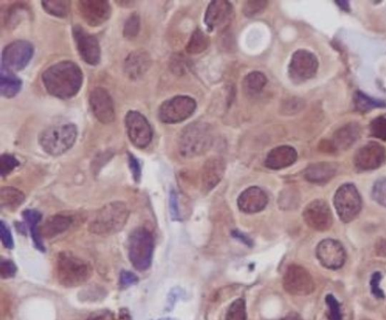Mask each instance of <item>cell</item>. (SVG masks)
I'll return each instance as SVG.
<instances>
[{
	"label": "cell",
	"instance_id": "1",
	"mask_svg": "<svg viewBox=\"0 0 386 320\" xmlns=\"http://www.w3.org/2000/svg\"><path fill=\"white\" fill-rule=\"evenodd\" d=\"M41 79L49 94L58 98L68 99L75 97L79 91L83 75L77 64L65 60L48 68L41 76Z\"/></svg>",
	"mask_w": 386,
	"mask_h": 320
},
{
	"label": "cell",
	"instance_id": "2",
	"mask_svg": "<svg viewBox=\"0 0 386 320\" xmlns=\"http://www.w3.org/2000/svg\"><path fill=\"white\" fill-rule=\"evenodd\" d=\"M129 214V207L124 203L111 202L96 212L89 224V230L91 233L100 236L117 233L127 224Z\"/></svg>",
	"mask_w": 386,
	"mask_h": 320
},
{
	"label": "cell",
	"instance_id": "3",
	"mask_svg": "<svg viewBox=\"0 0 386 320\" xmlns=\"http://www.w3.org/2000/svg\"><path fill=\"white\" fill-rule=\"evenodd\" d=\"M214 134L210 124L193 122L184 129L179 141V151L186 158L199 157L212 148Z\"/></svg>",
	"mask_w": 386,
	"mask_h": 320
},
{
	"label": "cell",
	"instance_id": "4",
	"mask_svg": "<svg viewBox=\"0 0 386 320\" xmlns=\"http://www.w3.org/2000/svg\"><path fill=\"white\" fill-rule=\"evenodd\" d=\"M91 265L70 252H61L56 261V274L60 285L75 288L84 284L91 275Z\"/></svg>",
	"mask_w": 386,
	"mask_h": 320
},
{
	"label": "cell",
	"instance_id": "5",
	"mask_svg": "<svg viewBox=\"0 0 386 320\" xmlns=\"http://www.w3.org/2000/svg\"><path fill=\"white\" fill-rule=\"evenodd\" d=\"M77 136V128L74 124H60L41 132L39 142L45 152L51 156L58 157L75 146Z\"/></svg>",
	"mask_w": 386,
	"mask_h": 320
},
{
	"label": "cell",
	"instance_id": "6",
	"mask_svg": "<svg viewBox=\"0 0 386 320\" xmlns=\"http://www.w3.org/2000/svg\"><path fill=\"white\" fill-rule=\"evenodd\" d=\"M129 257L135 268L139 271L149 269L152 264L154 251V238L147 229L134 230L129 239Z\"/></svg>",
	"mask_w": 386,
	"mask_h": 320
},
{
	"label": "cell",
	"instance_id": "7",
	"mask_svg": "<svg viewBox=\"0 0 386 320\" xmlns=\"http://www.w3.org/2000/svg\"><path fill=\"white\" fill-rule=\"evenodd\" d=\"M361 196L353 184L341 186L335 197V205L340 219L344 223L353 221L361 210Z\"/></svg>",
	"mask_w": 386,
	"mask_h": 320
},
{
	"label": "cell",
	"instance_id": "8",
	"mask_svg": "<svg viewBox=\"0 0 386 320\" xmlns=\"http://www.w3.org/2000/svg\"><path fill=\"white\" fill-rule=\"evenodd\" d=\"M196 109L195 101L189 96H176L166 101L159 109V118L167 124L181 122L190 118Z\"/></svg>",
	"mask_w": 386,
	"mask_h": 320
},
{
	"label": "cell",
	"instance_id": "9",
	"mask_svg": "<svg viewBox=\"0 0 386 320\" xmlns=\"http://www.w3.org/2000/svg\"><path fill=\"white\" fill-rule=\"evenodd\" d=\"M283 286L285 291L296 296H306L315 291V282L309 272L300 265L292 264L288 267Z\"/></svg>",
	"mask_w": 386,
	"mask_h": 320
},
{
	"label": "cell",
	"instance_id": "10",
	"mask_svg": "<svg viewBox=\"0 0 386 320\" xmlns=\"http://www.w3.org/2000/svg\"><path fill=\"white\" fill-rule=\"evenodd\" d=\"M319 61L314 54L307 50H298L292 56L288 68L289 77L296 84H301L314 77Z\"/></svg>",
	"mask_w": 386,
	"mask_h": 320
},
{
	"label": "cell",
	"instance_id": "11",
	"mask_svg": "<svg viewBox=\"0 0 386 320\" xmlns=\"http://www.w3.org/2000/svg\"><path fill=\"white\" fill-rule=\"evenodd\" d=\"M129 138L134 147L147 148L153 139V130L150 122L141 113L129 111L125 117Z\"/></svg>",
	"mask_w": 386,
	"mask_h": 320
},
{
	"label": "cell",
	"instance_id": "12",
	"mask_svg": "<svg viewBox=\"0 0 386 320\" xmlns=\"http://www.w3.org/2000/svg\"><path fill=\"white\" fill-rule=\"evenodd\" d=\"M34 49L32 44L24 40L15 41L8 45L3 51L4 68L10 71L24 69L32 58Z\"/></svg>",
	"mask_w": 386,
	"mask_h": 320
},
{
	"label": "cell",
	"instance_id": "13",
	"mask_svg": "<svg viewBox=\"0 0 386 320\" xmlns=\"http://www.w3.org/2000/svg\"><path fill=\"white\" fill-rule=\"evenodd\" d=\"M72 35L82 58L90 65H98L101 55L98 39L79 25L72 29Z\"/></svg>",
	"mask_w": 386,
	"mask_h": 320
},
{
	"label": "cell",
	"instance_id": "14",
	"mask_svg": "<svg viewBox=\"0 0 386 320\" xmlns=\"http://www.w3.org/2000/svg\"><path fill=\"white\" fill-rule=\"evenodd\" d=\"M386 160V150L378 142L365 144L354 155V163L361 171L378 169Z\"/></svg>",
	"mask_w": 386,
	"mask_h": 320
},
{
	"label": "cell",
	"instance_id": "15",
	"mask_svg": "<svg viewBox=\"0 0 386 320\" xmlns=\"http://www.w3.org/2000/svg\"><path fill=\"white\" fill-rule=\"evenodd\" d=\"M316 256L320 263L330 270L340 269L347 260V253L342 245L331 239L322 241L318 245Z\"/></svg>",
	"mask_w": 386,
	"mask_h": 320
},
{
	"label": "cell",
	"instance_id": "16",
	"mask_svg": "<svg viewBox=\"0 0 386 320\" xmlns=\"http://www.w3.org/2000/svg\"><path fill=\"white\" fill-rule=\"evenodd\" d=\"M304 219L309 228L326 231L333 224V215L328 204L322 200L310 203L304 211Z\"/></svg>",
	"mask_w": 386,
	"mask_h": 320
},
{
	"label": "cell",
	"instance_id": "17",
	"mask_svg": "<svg viewBox=\"0 0 386 320\" xmlns=\"http://www.w3.org/2000/svg\"><path fill=\"white\" fill-rule=\"evenodd\" d=\"M89 105L93 115L102 123H111L116 118L112 98L106 89L98 87L92 90Z\"/></svg>",
	"mask_w": 386,
	"mask_h": 320
},
{
	"label": "cell",
	"instance_id": "18",
	"mask_svg": "<svg viewBox=\"0 0 386 320\" xmlns=\"http://www.w3.org/2000/svg\"><path fill=\"white\" fill-rule=\"evenodd\" d=\"M83 20L91 27H98L110 18L112 8L104 0H82L78 4Z\"/></svg>",
	"mask_w": 386,
	"mask_h": 320
},
{
	"label": "cell",
	"instance_id": "19",
	"mask_svg": "<svg viewBox=\"0 0 386 320\" xmlns=\"http://www.w3.org/2000/svg\"><path fill=\"white\" fill-rule=\"evenodd\" d=\"M233 8L231 3L217 0L208 5L205 15V23L211 31L225 27L232 19Z\"/></svg>",
	"mask_w": 386,
	"mask_h": 320
},
{
	"label": "cell",
	"instance_id": "20",
	"mask_svg": "<svg viewBox=\"0 0 386 320\" xmlns=\"http://www.w3.org/2000/svg\"><path fill=\"white\" fill-rule=\"evenodd\" d=\"M269 202L264 191L258 187H250L243 191L238 198V207L246 214H255L263 211Z\"/></svg>",
	"mask_w": 386,
	"mask_h": 320
},
{
	"label": "cell",
	"instance_id": "21",
	"mask_svg": "<svg viewBox=\"0 0 386 320\" xmlns=\"http://www.w3.org/2000/svg\"><path fill=\"white\" fill-rule=\"evenodd\" d=\"M226 163L223 158H211L207 160L202 172V187L204 191L210 192L217 187L224 178Z\"/></svg>",
	"mask_w": 386,
	"mask_h": 320
},
{
	"label": "cell",
	"instance_id": "22",
	"mask_svg": "<svg viewBox=\"0 0 386 320\" xmlns=\"http://www.w3.org/2000/svg\"><path fill=\"white\" fill-rule=\"evenodd\" d=\"M297 160V151L293 147L283 146L277 147L268 153L265 166L270 169L280 170L290 167Z\"/></svg>",
	"mask_w": 386,
	"mask_h": 320
},
{
	"label": "cell",
	"instance_id": "23",
	"mask_svg": "<svg viewBox=\"0 0 386 320\" xmlns=\"http://www.w3.org/2000/svg\"><path fill=\"white\" fill-rule=\"evenodd\" d=\"M151 58L143 50L133 51L124 60V73L131 79H140L148 70Z\"/></svg>",
	"mask_w": 386,
	"mask_h": 320
},
{
	"label": "cell",
	"instance_id": "24",
	"mask_svg": "<svg viewBox=\"0 0 386 320\" xmlns=\"http://www.w3.org/2000/svg\"><path fill=\"white\" fill-rule=\"evenodd\" d=\"M360 135L361 128L359 124L349 123L335 133L330 148L333 151H346L359 140Z\"/></svg>",
	"mask_w": 386,
	"mask_h": 320
},
{
	"label": "cell",
	"instance_id": "25",
	"mask_svg": "<svg viewBox=\"0 0 386 320\" xmlns=\"http://www.w3.org/2000/svg\"><path fill=\"white\" fill-rule=\"evenodd\" d=\"M337 170L335 165L330 162L314 163L306 169L304 177L313 184H326L335 177Z\"/></svg>",
	"mask_w": 386,
	"mask_h": 320
},
{
	"label": "cell",
	"instance_id": "26",
	"mask_svg": "<svg viewBox=\"0 0 386 320\" xmlns=\"http://www.w3.org/2000/svg\"><path fill=\"white\" fill-rule=\"evenodd\" d=\"M72 224V219L66 215H56L50 217L40 230L41 236L46 239L54 237L67 231Z\"/></svg>",
	"mask_w": 386,
	"mask_h": 320
},
{
	"label": "cell",
	"instance_id": "27",
	"mask_svg": "<svg viewBox=\"0 0 386 320\" xmlns=\"http://www.w3.org/2000/svg\"><path fill=\"white\" fill-rule=\"evenodd\" d=\"M22 87V82L12 71L1 68L0 74V92L1 96L11 98L15 97Z\"/></svg>",
	"mask_w": 386,
	"mask_h": 320
},
{
	"label": "cell",
	"instance_id": "28",
	"mask_svg": "<svg viewBox=\"0 0 386 320\" xmlns=\"http://www.w3.org/2000/svg\"><path fill=\"white\" fill-rule=\"evenodd\" d=\"M24 219L30 229L31 236L38 249L41 252H45V246L41 241V236L38 224L41 219V215L39 212L34 210H27L23 212Z\"/></svg>",
	"mask_w": 386,
	"mask_h": 320
},
{
	"label": "cell",
	"instance_id": "29",
	"mask_svg": "<svg viewBox=\"0 0 386 320\" xmlns=\"http://www.w3.org/2000/svg\"><path fill=\"white\" fill-rule=\"evenodd\" d=\"M25 200L23 192L13 187H4L0 190V205L2 208L15 210Z\"/></svg>",
	"mask_w": 386,
	"mask_h": 320
},
{
	"label": "cell",
	"instance_id": "30",
	"mask_svg": "<svg viewBox=\"0 0 386 320\" xmlns=\"http://www.w3.org/2000/svg\"><path fill=\"white\" fill-rule=\"evenodd\" d=\"M267 84V79L262 72L250 73L244 79L243 87L246 94L255 96L263 91Z\"/></svg>",
	"mask_w": 386,
	"mask_h": 320
},
{
	"label": "cell",
	"instance_id": "31",
	"mask_svg": "<svg viewBox=\"0 0 386 320\" xmlns=\"http://www.w3.org/2000/svg\"><path fill=\"white\" fill-rule=\"evenodd\" d=\"M210 44V39L200 29H196L192 34L186 50L187 53L197 55L203 53Z\"/></svg>",
	"mask_w": 386,
	"mask_h": 320
},
{
	"label": "cell",
	"instance_id": "32",
	"mask_svg": "<svg viewBox=\"0 0 386 320\" xmlns=\"http://www.w3.org/2000/svg\"><path fill=\"white\" fill-rule=\"evenodd\" d=\"M354 105L357 110L366 112L371 110L374 108L385 107V102L374 99L364 93L358 91L354 96Z\"/></svg>",
	"mask_w": 386,
	"mask_h": 320
},
{
	"label": "cell",
	"instance_id": "33",
	"mask_svg": "<svg viewBox=\"0 0 386 320\" xmlns=\"http://www.w3.org/2000/svg\"><path fill=\"white\" fill-rule=\"evenodd\" d=\"M47 13L58 18H65L70 12V2L68 0H51L41 2Z\"/></svg>",
	"mask_w": 386,
	"mask_h": 320
},
{
	"label": "cell",
	"instance_id": "34",
	"mask_svg": "<svg viewBox=\"0 0 386 320\" xmlns=\"http://www.w3.org/2000/svg\"><path fill=\"white\" fill-rule=\"evenodd\" d=\"M226 320H247L245 301L243 298L237 299L229 307Z\"/></svg>",
	"mask_w": 386,
	"mask_h": 320
},
{
	"label": "cell",
	"instance_id": "35",
	"mask_svg": "<svg viewBox=\"0 0 386 320\" xmlns=\"http://www.w3.org/2000/svg\"><path fill=\"white\" fill-rule=\"evenodd\" d=\"M140 17L134 13L129 16L125 22L123 34L125 38L131 39L136 37L140 30Z\"/></svg>",
	"mask_w": 386,
	"mask_h": 320
},
{
	"label": "cell",
	"instance_id": "36",
	"mask_svg": "<svg viewBox=\"0 0 386 320\" xmlns=\"http://www.w3.org/2000/svg\"><path fill=\"white\" fill-rule=\"evenodd\" d=\"M19 161L11 154H3L0 158V174L6 177L19 166Z\"/></svg>",
	"mask_w": 386,
	"mask_h": 320
},
{
	"label": "cell",
	"instance_id": "37",
	"mask_svg": "<svg viewBox=\"0 0 386 320\" xmlns=\"http://www.w3.org/2000/svg\"><path fill=\"white\" fill-rule=\"evenodd\" d=\"M267 4L264 0H250L244 4L243 13L248 18L255 17L264 12Z\"/></svg>",
	"mask_w": 386,
	"mask_h": 320
},
{
	"label": "cell",
	"instance_id": "38",
	"mask_svg": "<svg viewBox=\"0 0 386 320\" xmlns=\"http://www.w3.org/2000/svg\"><path fill=\"white\" fill-rule=\"evenodd\" d=\"M328 307L327 316L328 320H342L341 305L336 297L332 295H327L326 298Z\"/></svg>",
	"mask_w": 386,
	"mask_h": 320
},
{
	"label": "cell",
	"instance_id": "39",
	"mask_svg": "<svg viewBox=\"0 0 386 320\" xmlns=\"http://www.w3.org/2000/svg\"><path fill=\"white\" fill-rule=\"evenodd\" d=\"M371 132L375 138L386 141V117L373 120L371 124Z\"/></svg>",
	"mask_w": 386,
	"mask_h": 320
},
{
	"label": "cell",
	"instance_id": "40",
	"mask_svg": "<svg viewBox=\"0 0 386 320\" xmlns=\"http://www.w3.org/2000/svg\"><path fill=\"white\" fill-rule=\"evenodd\" d=\"M373 198L386 207V179H382L375 183L372 191Z\"/></svg>",
	"mask_w": 386,
	"mask_h": 320
},
{
	"label": "cell",
	"instance_id": "41",
	"mask_svg": "<svg viewBox=\"0 0 386 320\" xmlns=\"http://www.w3.org/2000/svg\"><path fill=\"white\" fill-rule=\"evenodd\" d=\"M17 272L15 264L9 260H1L0 261V276L3 280L13 278Z\"/></svg>",
	"mask_w": 386,
	"mask_h": 320
},
{
	"label": "cell",
	"instance_id": "42",
	"mask_svg": "<svg viewBox=\"0 0 386 320\" xmlns=\"http://www.w3.org/2000/svg\"><path fill=\"white\" fill-rule=\"evenodd\" d=\"M0 236H1V241L3 245L6 249L12 250L14 247V241L11 231H10L8 226L4 222L0 223Z\"/></svg>",
	"mask_w": 386,
	"mask_h": 320
},
{
	"label": "cell",
	"instance_id": "43",
	"mask_svg": "<svg viewBox=\"0 0 386 320\" xmlns=\"http://www.w3.org/2000/svg\"><path fill=\"white\" fill-rule=\"evenodd\" d=\"M139 283V277L136 274L123 271L120 274V285L122 288H128Z\"/></svg>",
	"mask_w": 386,
	"mask_h": 320
},
{
	"label": "cell",
	"instance_id": "44",
	"mask_svg": "<svg viewBox=\"0 0 386 320\" xmlns=\"http://www.w3.org/2000/svg\"><path fill=\"white\" fill-rule=\"evenodd\" d=\"M382 275L379 272L375 273L373 274L371 281V292L372 294L378 298H383L384 293L380 288V282L381 281Z\"/></svg>",
	"mask_w": 386,
	"mask_h": 320
},
{
	"label": "cell",
	"instance_id": "45",
	"mask_svg": "<svg viewBox=\"0 0 386 320\" xmlns=\"http://www.w3.org/2000/svg\"><path fill=\"white\" fill-rule=\"evenodd\" d=\"M129 167L133 174L135 181L139 182L141 177V165L136 158L134 155L129 153Z\"/></svg>",
	"mask_w": 386,
	"mask_h": 320
},
{
	"label": "cell",
	"instance_id": "46",
	"mask_svg": "<svg viewBox=\"0 0 386 320\" xmlns=\"http://www.w3.org/2000/svg\"><path fill=\"white\" fill-rule=\"evenodd\" d=\"M86 320H116V319L108 309H102V311L92 313Z\"/></svg>",
	"mask_w": 386,
	"mask_h": 320
},
{
	"label": "cell",
	"instance_id": "47",
	"mask_svg": "<svg viewBox=\"0 0 386 320\" xmlns=\"http://www.w3.org/2000/svg\"><path fill=\"white\" fill-rule=\"evenodd\" d=\"M176 195L174 192H172L170 198L171 211L172 215L174 219L179 218V206H177Z\"/></svg>",
	"mask_w": 386,
	"mask_h": 320
},
{
	"label": "cell",
	"instance_id": "48",
	"mask_svg": "<svg viewBox=\"0 0 386 320\" xmlns=\"http://www.w3.org/2000/svg\"><path fill=\"white\" fill-rule=\"evenodd\" d=\"M183 60H184L181 59V58H176L174 60H173L172 68L175 73L176 74L184 73L186 67H185V63Z\"/></svg>",
	"mask_w": 386,
	"mask_h": 320
},
{
	"label": "cell",
	"instance_id": "49",
	"mask_svg": "<svg viewBox=\"0 0 386 320\" xmlns=\"http://www.w3.org/2000/svg\"><path fill=\"white\" fill-rule=\"evenodd\" d=\"M375 253L380 257H386V239H382L375 244Z\"/></svg>",
	"mask_w": 386,
	"mask_h": 320
},
{
	"label": "cell",
	"instance_id": "50",
	"mask_svg": "<svg viewBox=\"0 0 386 320\" xmlns=\"http://www.w3.org/2000/svg\"><path fill=\"white\" fill-rule=\"evenodd\" d=\"M280 320H302L300 316L296 313H290Z\"/></svg>",
	"mask_w": 386,
	"mask_h": 320
},
{
	"label": "cell",
	"instance_id": "51",
	"mask_svg": "<svg viewBox=\"0 0 386 320\" xmlns=\"http://www.w3.org/2000/svg\"><path fill=\"white\" fill-rule=\"evenodd\" d=\"M337 4L340 6L341 8L343 10H345V11H348L349 8V3L346 1H339L337 2Z\"/></svg>",
	"mask_w": 386,
	"mask_h": 320
},
{
	"label": "cell",
	"instance_id": "52",
	"mask_svg": "<svg viewBox=\"0 0 386 320\" xmlns=\"http://www.w3.org/2000/svg\"><path fill=\"white\" fill-rule=\"evenodd\" d=\"M120 319L121 320H131L130 315L127 313L125 309H122L121 314H120Z\"/></svg>",
	"mask_w": 386,
	"mask_h": 320
},
{
	"label": "cell",
	"instance_id": "53",
	"mask_svg": "<svg viewBox=\"0 0 386 320\" xmlns=\"http://www.w3.org/2000/svg\"><path fill=\"white\" fill-rule=\"evenodd\" d=\"M159 320H176L174 318H170V317H166V318H162V319H160Z\"/></svg>",
	"mask_w": 386,
	"mask_h": 320
},
{
	"label": "cell",
	"instance_id": "54",
	"mask_svg": "<svg viewBox=\"0 0 386 320\" xmlns=\"http://www.w3.org/2000/svg\"><path fill=\"white\" fill-rule=\"evenodd\" d=\"M361 320H371V319H361Z\"/></svg>",
	"mask_w": 386,
	"mask_h": 320
}]
</instances>
